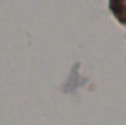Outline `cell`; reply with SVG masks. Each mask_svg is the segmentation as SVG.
Instances as JSON below:
<instances>
[{"label": "cell", "mask_w": 126, "mask_h": 125, "mask_svg": "<svg viewBox=\"0 0 126 125\" xmlns=\"http://www.w3.org/2000/svg\"><path fill=\"white\" fill-rule=\"evenodd\" d=\"M110 9L120 22L126 23V0H110Z\"/></svg>", "instance_id": "cell-1"}]
</instances>
